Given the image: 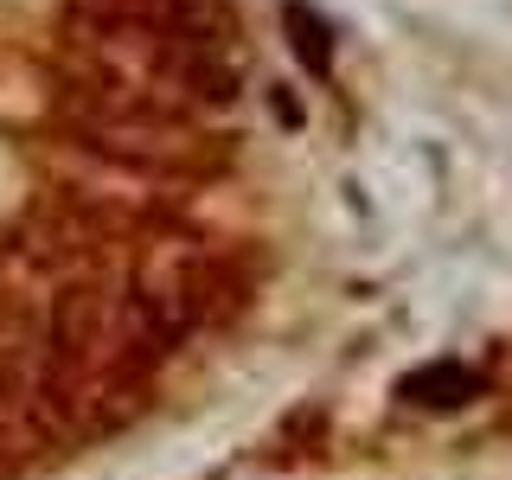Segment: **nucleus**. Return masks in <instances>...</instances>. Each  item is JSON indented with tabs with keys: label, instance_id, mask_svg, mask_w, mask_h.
Listing matches in <instances>:
<instances>
[{
	"label": "nucleus",
	"instance_id": "1",
	"mask_svg": "<svg viewBox=\"0 0 512 480\" xmlns=\"http://www.w3.org/2000/svg\"><path fill=\"white\" fill-rule=\"evenodd\" d=\"M397 397L416 410H468L474 397H487V372L461 359H436V365H416V372L397 378Z\"/></svg>",
	"mask_w": 512,
	"mask_h": 480
},
{
	"label": "nucleus",
	"instance_id": "2",
	"mask_svg": "<svg viewBox=\"0 0 512 480\" xmlns=\"http://www.w3.org/2000/svg\"><path fill=\"white\" fill-rule=\"evenodd\" d=\"M282 26H288V52L308 64V77H333V26H327V13L308 7V0H288Z\"/></svg>",
	"mask_w": 512,
	"mask_h": 480
}]
</instances>
